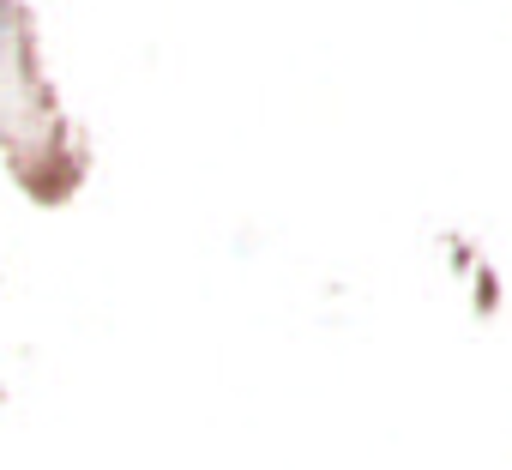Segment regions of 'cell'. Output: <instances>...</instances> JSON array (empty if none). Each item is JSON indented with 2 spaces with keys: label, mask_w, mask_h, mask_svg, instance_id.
Listing matches in <instances>:
<instances>
[{
  "label": "cell",
  "mask_w": 512,
  "mask_h": 470,
  "mask_svg": "<svg viewBox=\"0 0 512 470\" xmlns=\"http://www.w3.org/2000/svg\"><path fill=\"white\" fill-rule=\"evenodd\" d=\"M0 151L37 205H67L91 169L79 127L61 115V97L43 79L37 19L25 0H0Z\"/></svg>",
  "instance_id": "6da1fadb"
}]
</instances>
